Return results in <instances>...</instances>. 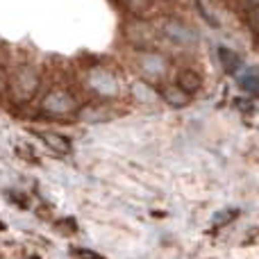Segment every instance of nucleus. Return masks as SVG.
<instances>
[{
    "label": "nucleus",
    "mask_w": 259,
    "mask_h": 259,
    "mask_svg": "<svg viewBox=\"0 0 259 259\" xmlns=\"http://www.w3.org/2000/svg\"><path fill=\"white\" fill-rule=\"evenodd\" d=\"M44 109L50 114H57V116H64V114H73L77 109V103L68 91L64 89H55L50 91L44 98Z\"/></svg>",
    "instance_id": "f257e3e1"
},
{
    "label": "nucleus",
    "mask_w": 259,
    "mask_h": 259,
    "mask_svg": "<svg viewBox=\"0 0 259 259\" xmlns=\"http://www.w3.org/2000/svg\"><path fill=\"white\" fill-rule=\"evenodd\" d=\"M161 32H164V36H168V39L178 46L196 44V32L189 25H184L182 21H175V18H166V21L161 23Z\"/></svg>",
    "instance_id": "f03ea898"
},
{
    "label": "nucleus",
    "mask_w": 259,
    "mask_h": 259,
    "mask_svg": "<svg viewBox=\"0 0 259 259\" xmlns=\"http://www.w3.org/2000/svg\"><path fill=\"white\" fill-rule=\"evenodd\" d=\"M36 84H39V80L30 68H18L12 80V91L18 100H30L36 91Z\"/></svg>",
    "instance_id": "7ed1b4c3"
},
{
    "label": "nucleus",
    "mask_w": 259,
    "mask_h": 259,
    "mask_svg": "<svg viewBox=\"0 0 259 259\" xmlns=\"http://www.w3.org/2000/svg\"><path fill=\"white\" fill-rule=\"evenodd\" d=\"M139 62H141V71L148 73L150 77H161L166 73V68H168L166 59L157 53H141L139 55Z\"/></svg>",
    "instance_id": "20e7f679"
},
{
    "label": "nucleus",
    "mask_w": 259,
    "mask_h": 259,
    "mask_svg": "<svg viewBox=\"0 0 259 259\" xmlns=\"http://www.w3.org/2000/svg\"><path fill=\"white\" fill-rule=\"evenodd\" d=\"M36 137H39L48 148H53L55 152H59V155H68V152H71V141H68L66 137H62V134H57V132H36Z\"/></svg>",
    "instance_id": "39448f33"
},
{
    "label": "nucleus",
    "mask_w": 259,
    "mask_h": 259,
    "mask_svg": "<svg viewBox=\"0 0 259 259\" xmlns=\"http://www.w3.org/2000/svg\"><path fill=\"white\" fill-rule=\"evenodd\" d=\"M164 100L168 105H173V107H187L189 100H191V94H187V91L182 89L180 84H170L164 89Z\"/></svg>",
    "instance_id": "423d86ee"
},
{
    "label": "nucleus",
    "mask_w": 259,
    "mask_h": 259,
    "mask_svg": "<svg viewBox=\"0 0 259 259\" xmlns=\"http://www.w3.org/2000/svg\"><path fill=\"white\" fill-rule=\"evenodd\" d=\"M219 62H221V66H223L225 73H237L239 68L243 66L241 57H239L234 50L225 48V46H221V48H219Z\"/></svg>",
    "instance_id": "0eeeda50"
},
{
    "label": "nucleus",
    "mask_w": 259,
    "mask_h": 259,
    "mask_svg": "<svg viewBox=\"0 0 259 259\" xmlns=\"http://www.w3.org/2000/svg\"><path fill=\"white\" fill-rule=\"evenodd\" d=\"M178 84L182 87L184 91H187V94H198V91H200V87H202V77L198 75V73H193L191 68H187V71H182L178 75Z\"/></svg>",
    "instance_id": "6e6552de"
},
{
    "label": "nucleus",
    "mask_w": 259,
    "mask_h": 259,
    "mask_svg": "<svg viewBox=\"0 0 259 259\" xmlns=\"http://www.w3.org/2000/svg\"><path fill=\"white\" fill-rule=\"evenodd\" d=\"M239 87L248 91L250 96H259V71L257 68H248L241 77H239Z\"/></svg>",
    "instance_id": "1a4fd4ad"
},
{
    "label": "nucleus",
    "mask_w": 259,
    "mask_h": 259,
    "mask_svg": "<svg viewBox=\"0 0 259 259\" xmlns=\"http://www.w3.org/2000/svg\"><path fill=\"white\" fill-rule=\"evenodd\" d=\"M123 5H125L127 12H132L134 16H143V14H148L152 9V3L155 0H121Z\"/></svg>",
    "instance_id": "9d476101"
},
{
    "label": "nucleus",
    "mask_w": 259,
    "mask_h": 259,
    "mask_svg": "<svg viewBox=\"0 0 259 259\" xmlns=\"http://www.w3.org/2000/svg\"><path fill=\"white\" fill-rule=\"evenodd\" d=\"M246 23H248V27H250L255 34H259V5H255V7H250L248 9V14H246Z\"/></svg>",
    "instance_id": "9b49d317"
},
{
    "label": "nucleus",
    "mask_w": 259,
    "mask_h": 259,
    "mask_svg": "<svg viewBox=\"0 0 259 259\" xmlns=\"http://www.w3.org/2000/svg\"><path fill=\"white\" fill-rule=\"evenodd\" d=\"M237 216H239V211H237V209H228V211H225V214H219V216H216V219H214V228H223L225 223H230V221H234V219H237Z\"/></svg>",
    "instance_id": "f8f14e48"
},
{
    "label": "nucleus",
    "mask_w": 259,
    "mask_h": 259,
    "mask_svg": "<svg viewBox=\"0 0 259 259\" xmlns=\"http://www.w3.org/2000/svg\"><path fill=\"white\" fill-rule=\"evenodd\" d=\"M73 257L75 259H103L98 255V252H94V250H82V248H75L73 250Z\"/></svg>",
    "instance_id": "ddd939ff"
},
{
    "label": "nucleus",
    "mask_w": 259,
    "mask_h": 259,
    "mask_svg": "<svg viewBox=\"0 0 259 259\" xmlns=\"http://www.w3.org/2000/svg\"><path fill=\"white\" fill-rule=\"evenodd\" d=\"M0 230H5V225H3V223H0Z\"/></svg>",
    "instance_id": "4468645a"
}]
</instances>
